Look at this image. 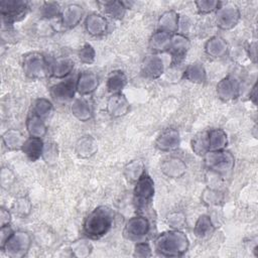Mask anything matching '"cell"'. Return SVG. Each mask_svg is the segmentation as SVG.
I'll return each instance as SVG.
<instances>
[{
    "label": "cell",
    "mask_w": 258,
    "mask_h": 258,
    "mask_svg": "<svg viewBox=\"0 0 258 258\" xmlns=\"http://www.w3.org/2000/svg\"><path fill=\"white\" fill-rule=\"evenodd\" d=\"M44 143L41 138L28 137L26 138L21 151L27 157L28 160L34 162L42 157Z\"/></svg>",
    "instance_id": "obj_26"
},
{
    "label": "cell",
    "mask_w": 258,
    "mask_h": 258,
    "mask_svg": "<svg viewBox=\"0 0 258 258\" xmlns=\"http://www.w3.org/2000/svg\"><path fill=\"white\" fill-rule=\"evenodd\" d=\"M99 77L90 71L81 73L77 78V93L81 96L93 94L99 87Z\"/></svg>",
    "instance_id": "obj_19"
},
{
    "label": "cell",
    "mask_w": 258,
    "mask_h": 258,
    "mask_svg": "<svg viewBox=\"0 0 258 258\" xmlns=\"http://www.w3.org/2000/svg\"><path fill=\"white\" fill-rule=\"evenodd\" d=\"M164 73V63L162 58L155 53L145 56L141 64V74L149 80H156Z\"/></svg>",
    "instance_id": "obj_15"
},
{
    "label": "cell",
    "mask_w": 258,
    "mask_h": 258,
    "mask_svg": "<svg viewBox=\"0 0 258 258\" xmlns=\"http://www.w3.org/2000/svg\"><path fill=\"white\" fill-rule=\"evenodd\" d=\"M42 158L46 163L53 164L56 162L58 158V147L57 144L53 142H49L47 144H44Z\"/></svg>",
    "instance_id": "obj_44"
},
{
    "label": "cell",
    "mask_w": 258,
    "mask_h": 258,
    "mask_svg": "<svg viewBox=\"0 0 258 258\" xmlns=\"http://www.w3.org/2000/svg\"><path fill=\"white\" fill-rule=\"evenodd\" d=\"M114 219L115 213L110 207L99 206L85 218L83 233L89 239H100L111 230Z\"/></svg>",
    "instance_id": "obj_1"
},
{
    "label": "cell",
    "mask_w": 258,
    "mask_h": 258,
    "mask_svg": "<svg viewBox=\"0 0 258 258\" xmlns=\"http://www.w3.org/2000/svg\"><path fill=\"white\" fill-rule=\"evenodd\" d=\"M32 210V204L27 197L17 198L11 207V212L18 218H26L30 215Z\"/></svg>",
    "instance_id": "obj_35"
},
{
    "label": "cell",
    "mask_w": 258,
    "mask_h": 258,
    "mask_svg": "<svg viewBox=\"0 0 258 258\" xmlns=\"http://www.w3.org/2000/svg\"><path fill=\"white\" fill-rule=\"evenodd\" d=\"M180 144V134L174 128L163 130L155 140V147L162 152H170L178 148Z\"/></svg>",
    "instance_id": "obj_16"
},
{
    "label": "cell",
    "mask_w": 258,
    "mask_h": 258,
    "mask_svg": "<svg viewBox=\"0 0 258 258\" xmlns=\"http://www.w3.org/2000/svg\"><path fill=\"white\" fill-rule=\"evenodd\" d=\"M75 62L70 57H58L50 62V76L57 80L68 78L74 71Z\"/></svg>",
    "instance_id": "obj_22"
},
{
    "label": "cell",
    "mask_w": 258,
    "mask_h": 258,
    "mask_svg": "<svg viewBox=\"0 0 258 258\" xmlns=\"http://www.w3.org/2000/svg\"><path fill=\"white\" fill-rule=\"evenodd\" d=\"M98 151L97 140L91 135L80 137L75 144V152L80 158H90Z\"/></svg>",
    "instance_id": "obj_23"
},
{
    "label": "cell",
    "mask_w": 258,
    "mask_h": 258,
    "mask_svg": "<svg viewBox=\"0 0 258 258\" xmlns=\"http://www.w3.org/2000/svg\"><path fill=\"white\" fill-rule=\"evenodd\" d=\"M151 255H152V249L147 242L139 241L135 244L134 250H133L134 257L146 258V257H150Z\"/></svg>",
    "instance_id": "obj_45"
},
{
    "label": "cell",
    "mask_w": 258,
    "mask_h": 258,
    "mask_svg": "<svg viewBox=\"0 0 258 258\" xmlns=\"http://www.w3.org/2000/svg\"><path fill=\"white\" fill-rule=\"evenodd\" d=\"M26 138L18 129H8L2 134V142L4 146L11 151L21 150Z\"/></svg>",
    "instance_id": "obj_29"
},
{
    "label": "cell",
    "mask_w": 258,
    "mask_h": 258,
    "mask_svg": "<svg viewBox=\"0 0 258 258\" xmlns=\"http://www.w3.org/2000/svg\"><path fill=\"white\" fill-rule=\"evenodd\" d=\"M15 180V176L13 172L8 168V167H3L1 169V174H0V182L3 188L8 189V187L13 184Z\"/></svg>",
    "instance_id": "obj_46"
},
{
    "label": "cell",
    "mask_w": 258,
    "mask_h": 258,
    "mask_svg": "<svg viewBox=\"0 0 258 258\" xmlns=\"http://www.w3.org/2000/svg\"><path fill=\"white\" fill-rule=\"evenodd\" d=\"M150 229V222L145 216H134L126 222L124 227V235L130 240L139 242L149 234Z\"/></svg>",
    "instance_id": "obj_10"
},
{
    "label": "cell",
    "mask_w": 258,
    "mask_h": 258,
    "mask_svg": "<svg viewBox=\"0 0 258 258\" xmlns=\"http://www.w3.org/2000/svg\"><path fill=\"white\" fill-rule=\"evenodd\" d=\"M221 2L217 0H199L195 2L197 10L200 14H209L216 12L221 6Z\"/></svg>",
    "instance_id": "obj_42"
},
{
    "label": "cell",
    "mask_w": 258,
    "mask_h": 258,
    "mask_svg": "<svg viewBox=\"0 0 258 258\" xmlns=\"http://www.w3.org/2000/svg\"><path fill=\"white\" fill-rule=\"evenodd\" d=\"M29 11V3L25 0H1L0 14L2 22L8 25L22 20Z\"/></svg>",
    "instance_id": "obj_6"
},
{
    "label": "cell",
    "mask_w": 258,
    "mask_h": 258,
    "mask_svg": "<svg viewBox=\"0 0 258 258\" xmlns=\"http://www.w3.org/2000/svg\"><path fill=\"white\" fill-rule=\"evenodd\" d=\"M84 25L87 33L95 37L104 35L109 28L107 18L103 14L97 12H93L87 15Z\"/></svg>",
    "instance_id": "obj_17"
},
{
    "label": "cell",
    "mask_w": 258,
    "mask_h": 258,
    "mask_svg": "<svg viewBox=\"0 0 258 258\" xmlns=\"http://www.w3.org/2000/svg\"><path fill=\"white\" fill-rule=\"evenodd\" d=\"M249 99L254 105H256V103H257V86H256V84H254V86L252 87V89L249 93Z\"/></svg>",
    "instance_id": "obj_50"
},
{
    "label": "cell",
    "mask_w": 258,
    "mask_h": 258,
    "mask_svg": "<svg viewBox=\"0 0 258 258\" xmlns=\"http://www.w3.org/2000/svg\"><path fill=\"white\" fill-rule=\"evenodd\" d=\"M192 151L200 156H204L208 151V138H207V131L201 132L197 134L190 142Z\"/></svg>",
    "instance_id": "obj_39"
},
{
    "label": "cell",
    "mask_w": 258,
    "mask_h": 258,
    "mask_svg": "<svg viewBox=\"0 0 258 258\" xmlns=\"http://www.w3.org/2000/svg\"><path fill=\"white\" fill-rule=\"evenodd\" d=\"M170 42H171L170 34L163 32L161 30H157L151 34L148 40V47L155 54L168 52L170 48Z\"/></svg>",
    "instance_id": "obj_24"
},
{
    "label": "cell",
    "mask_w": 258,
    "mask_h": 258,
    "mask_svg": "<svg viewBox=\"0 0 258 258\" xmlns=\"http://www.w3.org/2000/svg\"><path fill=\"white\" fill-rule=\"evenodd\" d=\"M215 230L214 223L211 217L207 214L201 215L194 226V234L198 238H205L211 235Z\"/></svg>",
    "instance_id": "obj_34"
},
{
    "label": "cell",
    "mask_w": 258,
    "mask_h": 258,
    "mask_svg": "<svg viewBox=\"0 0 258 258\" xmlns=\"http://www.w3.org/2000/svg\"><path fill=\"white\" fill-rule=\"evenodd\" d=\"M14 230L11 228L10 225H6L1 227L0 229V249H2L7 242V240L10 238V236L13 234Z\"/></svg>",
    "instance_id": "obj_47"
},
{
    "label": "cell",
    "mask_w": 258,
    "mask_h": 258,
    "mask_svg": "<svg viewBox=\"0 0 258 258\" xmlns=\"http://www.w3.org/2000/svg\"><path fill=\"white\" fill-rule=\"evenodd\" d=\"M229 44L225 38L220 35L210 37L205 43V52L211 58H222L227 55Z\"/></svg>",
    "instance_id": "obj_20"
},
{
    "label": "cell",
    "mask_w": 258,
    "mask_h": 258,
    "mask_svg": "<svg viewBox=\"0 0 258 258\" xmlns=\"http://www.w3.org/2000/svg\"><path fill=\"white\" fill-rule=\"evenodd\" d=\"M183 78L194 84H204L207 80V71L202 62L195 61L185 68Z\"/></svg>",
    "instance_id": "obj_30"
},
{
    "label": "cell",
    "mask_w": 258,
    "mask_h": 258,
    "mask_svg": "<svg viewBox=\"0 0 258 258\" xmlns=\"http://www.w3.org/2000/svg\"><path fill=\"white\" fill-rule=\"evenodd\" d=\"M84 9L80 4L72 3L67 5L60 13V24L66 29L76 27L83 19Z\"/></svg>",
    "instance_id": "obj_18"
},
{
    "label": "cell",
    "mask_w": 258,
    "mask_h": 258,
    "mask_svg": "<svg viewBox=\"0 0 258 258\" xmlns=\"http://www.w3.org/2000/svg\"><path fill=\"white\" fill-rule=\"evenodd\" d=\"M78 57L81 62L85 64H91L95 61L96 51L90 43H85L78 51Z\"/></svg>",
    "instance_id": "obj_43"
},
{
    "label": "cell",
    "mask_w": 258,
    "mask_h": 258,
    "mask_svg": "<svg viewBox=\"0 0 258 258\" xmlns=\"http://www.w3.org/2000/svg\"><path fill=\"white\" fill-rule=\"evenodd\" d=\"M190 47L189 38L182 33L171 35L169 53L171 55V66H179L185 58Z\"/></svg>",
    "instance_id": "obj_11"
},
{
    "label": "cell",
    "mask_w": 258,
    "mask_h": 258,
    "mask_svg": "<svg viewBox=\"0 0 258 258\" xmlns=\"http://www.w3.org/2000/svg\"><path fill=\"white\" fill-rule=\"evenodd\" d=\"M127 83H128V79L125 73L122 72L121 70H115L109 74L107 78L106 86L108 91L111 94H116V93H121L122 90L126 87Z\"/></svg>",
    "instance_id": "obj_31"
},
{
    "label": "cell",
    "mask_w": 258,
    "mask_h": 258,
    "mask_svg": "<svg viewBox=\"0 0 258 258\" xmlns=\"http://www.w3.org/2000/svg\"><path fill=\"white\" fill-rule=\"evenodd\" d=\"M77 93V79L68 77L50 87L49 95L56 103H67L75 99Z\"/></svg>",
    "instance_id": "obj_9"
},
{
    "label": "cell",
    "mask_w": 258,
    "mask_h": 258,
    "mask_svg": "<svg viewBox=\"0 0 258 258\" xmlns=\"http://www.w3.org/2000/svg\"><path fill=\"white\" fill-rule=\"evenodd\" d=\"M160 171L168 178H180L186 172V163L178 156H168L161 161Z\"/></svg>",
    "instance_id": "obj_13"
},
{
    "label": "cell",
    "mask_w": 258,
    "mask_h": 258,
    "mask_svg": "<svg viewBox=\"0 0 258 258\" xmlns=\"http://www.w3.org/2000/svg\"><path fill=\"white\" fill-rule=\"evenodd\" d=\"M11 212L5 208H1L0 209V227L6 226V225H10L11 223Z\"/></svg>",
    "instance_id": "obj_48"
},
{
    "label": "cell",
    "mask_w": 258,
    "mask_h": 258,
    "mask_svg": "<svg viewBox=\"0 0 258 258\" xmlns=\"http://www.w3.org/2000/svg\"><path fill=\"white\" fill-rule=\"evenodd\" d=\"M130 110V103L127 97L121 92L112 94L106 103V111L113 118H120Z\"/></svg>",
    "instance_id": "obj_14"
},
{
    "label": "cell",
    "mask_w": 258,
    "mask_h": 258,
    "mask_svg": "<svg viewBox=\"0 0 258 258\" xmlns=\"http://www.w3.org/2000/svg\"><path fill=\"white\" fill-rule=\"evenodd\" d=\"M240 82L232 76L223 78L216 86L217 97L223 102H230L237 99L240 95Z\"/></svg>",
    "instance_id": "obj_12"
},
{
    "label": "cell",
    "mask_w": 258,
    "mask_h": 258,
    "mask_svg": "<svg viewBox=\"0 0 258 258\" xmlns=\"http://www.w3.org/2000/svg\"><path fill=\"white\" fill-rule=\"evenodd\" d=\"M53 111V104L46 98H38L32 105V113L43 120L47 118Z\"/></svg>",
    "instance_id": "obj_36"
},
{
    "label": "cell",
    "mask_w": 258,
    "mask_h": 258,
    "mask_svg": "<svg viewBox=\"0 0 258 258\" xmlns=\"http://www.w3.org/2000/svg\"><path fill=\"white\" fill-rule=\"evenodd\" d=\"M61 8L57 2L46 1L43 2L40 7V14L45 19H51L57 16H60Z\"/></svg>",
    "instance_id": "obj_40"
},
{
    "label": "cell",
    "mask_w": 258,
    "mask_h": 258,
    "mask_svg": "<svg viewBox=\"0 0 258 258\" xmlns=\"http://www.w3.org/2000/svg\"><path fill=\"white\" fill-rule=\"evenodd\" d=\"M157 24L158 30L170 35L175 34L179 29V15L174 10H166L159 16Z\"/></svg>",
    "instance_id": "obj_21"
},
{
    "label": "cell",
    "mask_w": 258,
    "mask_h": 258,
    "mask_svg": "<svg viewBox=\"0 0 258 258\" xmlns=\"http://www.w3.org/2000/svg\"><path fill=\"white\" fill-rule=\"evenodd\" d=\"M205 166L217 174H226L232 171L235 166V157L229 150L208 151L204 156Z\"/></svg>",
    "instance_id": "obj_4"
},
{
    "label": "cell",
    "mask_w": 258,
    "mask_h": 258,
    "mask_svg": "<svg viewBox=\"0 0 258 258\" xmlns=\"http://www.w3.org/2000/svg\"><path fill=\"white\" fill-rule=\"evenodd\" d=\"M166 223L171 229L181 230L186 225V218L182 212L176 211L170 213L166 218Z\"/></svg>",
    "instance_id": "obj_41"
},
{
    "label": "cell",
    "mask_w": 258,
    "mask_h": 258,
    "mask_svg": "<svg viewBox=\"0 0 258 258\" xmlns=\"http://www.w3.org/2000/svg\"><path fill=\"white\" fill-rule=\"evenodd\" d=\"M123 172L129 181L136 182L144 173H146L145 164L141 159H133L124 166Z\"/></svg>",
    "instance_id": "obj_33"
},
{
    "label": "cell",
    "mask_w": 258,
    "mask_h": 258,
    "mask_svg": "<svg viewBox=\"0 0 258 258\" xmlns=\"http://www.w3.org/2000/svg\"><path fill=\"white\" fill-rule=\"evenodd\" d=\"M32 245L31 235L22 230L14 231L1 249L10 258H22L26 256Z\"/></svg>",
    "instance_id": "obj_5"
},
{
    "label": "cell",
    "mask_w": 258,
    "mask_h": 258,
    "mask_svg": "<svg viewBox=\"0 0 258 258\" xmlns=\"http://www.w3.org/2000/svg\"><path fill=\"white\" fill-rule=\"evenodd\" d=\"M98 4L101 6V9L103 10L105 15L117 20L122 19L127 10L123 4V1H102L98 2Z\"/></svg>",
    "instance_id": "obj_32"
},
{
    "label": "cell",
    "mask_w": 258,
    "mask_h": 258,
    "mask_svg": "<svg viewBox=\"0 0 258 258\" xmlns=\"http://www.w3.org/2000/svg\"><path fill=\"white\" fill-rule=\"evenodd\" d=\"M257 47V44H256V42L254 41V42H251L249 45H248V48H247V50H248V55H249V57L252 59V61H254V62H256V48Z\"/></svg>",
    "instance_id": "obj_49"
},
{
    "label": "cell",
    "mask_w": 258,
    "mask_h": 258,
    "mask_svg": "<svg viewBox=\"0 0 258 258\" xmlns=\"http://www.w3.org/2000/svg\"><path fill=\"white\" fill-rule=\"evenodd\" d=\"M201 200L204 205L208 207H215L221 205L224 202V195L218 189L207 187L204 189L201 196Z\"/></svg>",
    "instance_id": "obj_37"
},
{
    "label": "cell",
    "mask_w": 258,
    "mask_h": 258,
    "mask_svg": "<svg viewBox=\"0 0 258 258\" xmlns=\"http://www.w3.org/2000/svg\"><path fill=\"white\" fill-rule=\"evenodd\" d=\"M156 252L163 257H180L189 248V240L181 230L170 229L160 233L155 241Z\"/></svg>",
    "instance_id": "obj_2"
},
{
    "label": "cell",
    "mask_w": 258,
    "mask_h": 258,
    "mask_svg": "<svg viewBox=\"0 0 258 258\" xmlns=\"http://www.w3.org/2000/svg\"><path fill=\"white\" fill-rule=\"evenodd\" d=\"M25 127L28 135L30 137L43 138L47 133V127L44 120L33 113H31L25 122Z\"/></svg>",
    "instance_id": "obj_28"
},
{
    "label": "cell",
    "mask_w": 258,
    "mask_h": 258,
    "mask_svg": "<svg viewBox=\"0 0 258 258\" xmlns=\"http://www.w3.org/2000/svg\"><path fill=\"white\" fill-rule=\"evenodd\" d=\"M155 192V186L154 181L152 177L144 173L136 182L133 188V195H134V201L137 204L139 208L146 207L147 204H149Z\"/></svg>",
    "instance_id": "obj_8"
},
{
    "label": "cell",
    "mask_w": 258,
    "mask_h": 258,
    "mask_svg": "<svg viewBox=\"0 0 258 258\" xmlns=\"http://www.w3.org/2000/svg\"><path fill=\"white\" fill-rule=\"evenodd\" d=\"M22 71L30 80H40L50 75V63L38 51H30L22 57Z\"/></svg>",
    "instance_id": "obj_3"
},
{
    "label": "cell",
    "mask_w": 258,
    "mask_h": 258,
    "mask_svg": "<svg viewBox=\"0 0 258 258\" xmlns=\"http://www.w3.org/2000/svg\"><path fill=\"white\" fill-rule=\"evenodd\" d=\"M209 151L223 150L228 145V135L221 128H213L207 131Z\"/></svg>",
    "instance_id": "obj_27"
},
{
    "label": "cell",
    "mask_w": 258,
    "mask_h": 258,
    "mask_svg": "<svg viewBox=\"0 0 258 258\" xmlns=\"http://www.w3.org/2000/svg\"><path fill=\"white\" fill-rule=\"evenodd\" d=\"M71 112L81 122H87L93 118V107L84 98H77L72 101Z\"/></svg>",
    "instance_id": "obj_25"
},
{
    "label": "cell",
    "mask_w": 258,
    "mask_h": 258,
    "mask_svg": "<svg viewBox=\"0 0 258 258\" xmlns=\"http://www.w3.org/2000/svg\"><path fill=\"white\" fill-rule=\"evenodd\" d=\"M71 252L76 257H87L92 253L93 246L88 239H79L72 243Z\"/></svg>",
    "instance_id": "obj_38"
},
{
    "label": "cell",
    "mask_w": 258,
    "mask_h": 258,
    "mask_svg": "<svg viewBox=\"0 0 258 258\" xmlns=\"http://www.w3.org/2000/svg\"><path fill=\"white\" fill-rule=\"evenodd\" d=\"M241 19L239 8L232 3L221 4L215 12V21L217 26L222 30H231L237 26Z\"/></svg>",
    "instance_id": "obj_7"
}]
</instances>
